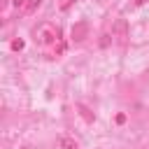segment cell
<instances>
[{
  "label": "cell",
  "instance_id": "6",
  "mask_svg": "<svg viewBox=\"0 0 149 149\" xmlns=\"http://www.w3.org/2000/svg\"><path fill=\"white\" fill-rule=\"evenodd\" d=\"M14 5H16V7H21V5H23V0H14Z\"/></svg>",
  "mask_w": 149,
  "mask_h": 149
},
{
  "label": "cell",
  "instance_id": "2",
  "mask_svg": "<svg viewBox=\"0 0 149 149\" xmlns=\"http://www.w3.org/2000/svg\"><path fill=\"white\" fill-rule=\"evenodd\" d=\"M58 147H61V149H77V142H74L72 137H61V140H58Z\"/></svg>",
  "mask_w": 149,
  "mask_h": 149
},
{
  "label": "cell",
  "instance_id": "1",
  "mask_svg": "<svg viewBox=\"0 0 149 149\" xmlns=\"http://www.w3.org/2000/svg\"><path fill=\"white\" fill-rule=\"evenodd\" d=\"M114 37H116L119 44L126 42V37H128V23H126V19H116V23H114Z\"/></svg>",
  "mask_w": 149,
  "mask_h": 149
},
{
  "label": "cell",
  "instance_id": "3",
  "mask_svg": "<svg viewBox=\"0 0 149 149\" xmlns=\"http://www.w3.org/2000/svg\"><path fill=\"white\" fill-rule=\"evenodd\" d=\"M84 33H86V26H84V23H79V26L72 28V37H74V40H84Z\"/></svg>",
  "mask_w": 149,
  "mask_h": 149
},
{
  "label": "cell",
  "instance_id": "5",
  "mask_svg": "<svg viewBox=\"0 0 149 149\" xmlns=\"http://www.w3.org/2000/svg\"><path fill=\"white\" fill-rule=\"evenodd\" d=\"M79 109H81V114H84V116H86V119H88V121H91V119H93V116H91V114H88V109H86V107H79Z\"/></svg>",
  "mask_w": 149,
  "mask_h": 149
},
{
  "label": "cell",
  "instance_id": "4",
  "mask_svg": "<svg viewBox=\"0 0 149 149\" xmlns=\"http://www.w3.org/2000/svg\"><path fill=\"white\" fill-rule=\"evenodd\" d=\"M40 5H42V0H28V12H35Z\"/></svg>",
  "mask_w": 149,
  "mask_h": 149
}]
</instances>
